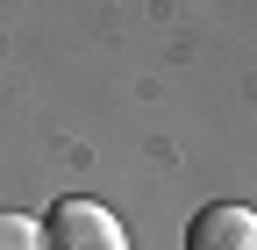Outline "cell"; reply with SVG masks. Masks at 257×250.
Returning <instances> with one entry per match:
<instances>
[{"label": "cell", "mask_w": 257, "mask_h": 250, "mask_svg": "<svg viewBox=\"0 0 257 250\" xmlns=\"http://www.w3.org/2000/svg\"><path fill=\"white\" fill-rule=\"evenodd\" d=\"M43 250H128V236L100 200L64 193V200L43 207Z\"/></svg>", "instance_id": "1"}, {"label": "cell", "mask_w": 257, "mask_h": 250, "mask_svg": "<svg viewBox=\"0 0 257 250\" xmlns=\"http://www.w3.org/2000/svg\"><path fill=\"white\" fill-rule=\"evenodd\" d=\"M186 250H257V214L243 200H207L186 222Z\"/></svg>", "instance_id": "2"}, {"label": "cell", "mask_w": 257, "mask_h": 250, "mask_svg": "<svg viewBox=\"0 0 257 250\" xmlns=\"http://www.w3.org/2000/svg\"><path fill=\"white\" fill-rule=\"evenodd\" d=\"M0 250H43V222H29V214H8V207H0Z\"/></svg>", "instance_id": "3"}]
</instances>
